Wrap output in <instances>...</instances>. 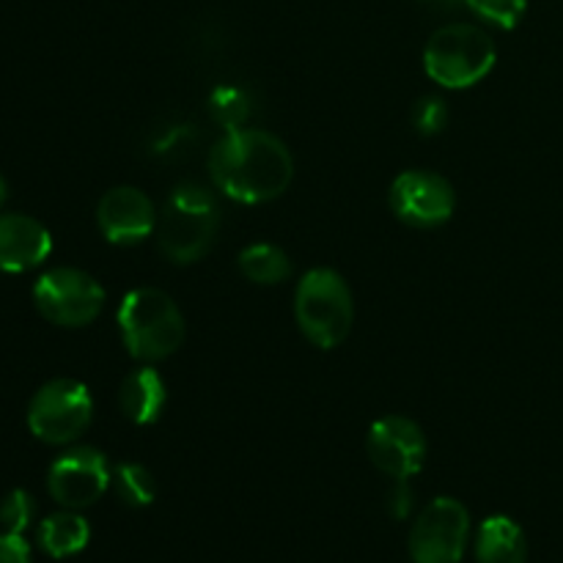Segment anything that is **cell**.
<instances>
[{
  "label": "cell",
  "mask_w": 563,
  "mask_h": 563,
  "mask_svg": "<svg viewBox=\"0 0 563 563\" xmlns=\"http://www.w3.org/2000/svg\"><path fill=\"white\" fill-rule=\"evenodd\" d=\"M396 218L416 229H434L454 214L456 192L449 179L432 170H405L390 187Z\"/></svg>",
  "instance_id": "obj_10"
},
{
  "label": "cell",
  "mask_w": 563,
  "mask_h": 563,
  "mask_svg": "<svg viewBox=\"0 0 563 563\" xmlns=\"http://www.w3.org/2000/svg\"><path fill=\"white\" fill-rule=\"evenodd\" d=\"M0 563H31V544L25 537L0 531Z\"/></svg>",
  "instance_id": "obj_25"
},
{
  "label": "cell",
  "mask_w": 563,
  "mask_h": 563,
  "mask_svg": "<svg viewBox=\"0 0 563 563\" xmlns=\"http://www.w3.org/2000/svg\"><path fill=\"white\" fill-rule=\"evenodd\" d=\"M295 317L313 346L335 350L350 335L355 319V302L346 280L328 267L302 275L295 291Z\"/></svg>",
  "instance_id": "obj_4"
},
{
  "label": "cell",
  "mask_w": 563,
  "mask_h": 563,
  "mask_svg": "<svg viewBox=\"0 0 563 563\" xmlns=\"http://www.w3.org/2000/svg\"><path fill=\"white\" fill-rule=\"evenodd\" d=\"M209 115L223 126V132L242 130L251 119V97L240 86H220L209 97Z\"/></svg>",
  "instance_id": "obj_18"
},
{
  "label": "cell",
  "mask_w": 563,
  "mask_h": 563,
  "mask_svg": "<svg viewBox=\"0 0 563 563\" xmlns=\"http://www.w3.org/2000/svg\"><path fill=\"white\" fill-rule=\"evenodd\" d=\"M38 313L60 328L91 324L104 308V289L93 275L75 267H55L33 284Z\"/></svg>",
  "instance_id": "obj_7"
},
{
  "label": "cell",
  "mask_w": 563,
  "mask_h": 563,
  "mask_svg": "<svg viewBox=\"0 0 563 563\" xmlns=\"http://www.w3.org/2000/svg\"><path fill=\"white\" fill-rule=\"evenodd\" d=\"M113 482L108 456L91 445H75L64 451L47 471V489L64 509H86L97 504Z\"/></svg>",
  "instance_id": "obj_9"
},
{
  "label": "cell",
  "mask_w": 563,
  "mask_h": 563,
  "mask_svg": "<svg viewBox=\"0 0 563 563\" xmlns=\"http://www.w3.org/2000/svg\"><path fill=\"white\" fill-rule=\"evenodd\" d=\"M421 3L432 5V9H440V11H454L460 9V5H465V0H421Z\"/></svg>",
  "instance_id": "obj_26"
},
{
  "label": "cell",
  "mask_w": 563,
  "mask_h": 563,
  "mask_svg": "<svg viewBox=\"0 0 563 563\" xmlns=\"http://www.w3.org/2000/svg\"><path fill=\"white\" fill-rule=\"evenodd\" d=\"M99 231L113 245H137L157 229L152 198L137 187H113L97 207Z\"/></svg>",
  "instance_id": "obj_12"
},
{
  "label": "cell",
  "mask_w": 563,
  "mask_h": 563,
  "mask_svg": "<svg viewBox=\"0 0 563 563\" xmlns=\"http://www.w3.org/2000/svg\"><path fill=\"white\" fill-rule=\"evenodd\" d=\"M53 253V236L27 214H0V269L27 273Z\"/></svg>",
  "instance_id": "obj_13"
},
{
  "label": "cell",
  "mask_w": 563,
  "mask_h": 563,
  "mask_svg": "<svg viewBox=\"0 0 563 563\" xmlns=\"http://www.w3.org/2000/svg\"><path fill=\"white\" fill-rule=\"evenodd\" d=\"M88 539H91V526L75 509H64L44 517L36 531L38 548L49 559H71V555L88 548Z\"/></svg>",
  "instance_id": "obj_16"
},
{
  "label": "cell",
  "mask_w": 563,
  "mask_h": 563,
  "mask_svg": "<svg viewBox=\"0 0 563 563\" xmlns=\"http://www.w3.org/2000/svg\"><path fill=\"white\" fill-rule=\"evenodd\" d=\"M165 401H168V388H165V379L159 377V372H154L152 366L126 374L119 388L121 412L141 427L154 423L163 416Z\"/></svg>",
  "instance_id": "obj_14"
},
{
  "label": "cell",
  "mask_w": 563,
  "mask_h": 563,
  "mask_svg": "<svg viewBox=\"0 0 563 563\" xmlns=\"http://www.w3.org/2000/svg\"><path fill=\"white\" fill-rule=\"evenodd\" d=\"M528 542L522 528L511 517L495 515L482 522L476 533L478 563H526Z\"/></svg>",
  "instance_id": "obj_15"
},
{
  "label": "cell",
  "mask_w": 563,
  "mask_h": 563,
  "mask_svg": "<svg viewBox=\"0 0 563 563\" xmlns=\"http://www.w3.org/2000/svg\"><path fill=\"white\" fill-rule=\"evenodd\" d=\"M471 542V515L454 498H438L416 517L410 531L412 563H460Z\"/></svg>",
  "instance_id": "obj_8"
},
{
  "label": "cell",
  "mask_w": 563,
  "mask_h": 563,
  "mask_svg": "<svg viewBox=\"0 0 563 563\" xmlns=\"http://www.w3.org/2000/svg\"><path fill=\"white\" fill-rule=\"evenodd\" d=\"M36 520V500L25 489H11L3 500H0V528L5 533H25Z\"/></svg>",
  "instance_id": "obj_20"
},
{
  "label": "cell",
  "mask_w": 563,
  "mask_h": 563,
  "mask_svg": "<svg viewBox=\"0 0 563 563\" xmlns=\"http://www.w3.org/2000/svg\"><path fill=\"white\" fill-rule=\"evenodd\" d=\"M113 484L119 498L126 506H135V509L154 504V495H157L154 476L143 465H135V462H124V465L115 467Z\"/></svg>",
  "instance_id": "obj_19"
},
{
  "label": "cell",
  "mask_w": 563,
  "mask_h": 563,
  "mask_svg": "<svg viewBox=\"0 0 563 563\" xmlns=\"http://www.w3.org/2000/svg\"><path fill=\"white\" fill-rule=\"evenodd\" d=\"M220 209L212 192L196 181L174 187L157 220L159 251L176 264H192L214 245Z\"/></svg>",
  "instance_id": "obj_2"
},
{
  "label": "cell",
  "mask_w": 563,
  "mask_h": 563,
  "mask_svg": "<svg viewBox=\"0 0 563 563\" xmlns=\"http://www.w3.org/2000/svg\"><path fill=\"white\" fill-rule=\"evenodd\" d=\"M388 515L396 520H407L416 509V495H412L410 484L407 482H394V487L388 489Z\"/></svg>",
  "instance_id": "obj_23"
},
{
  "label": "cell",
  "mask_w": 563,
  "mask_h": 563,
  "mask_svg": "<svg viewBox=\"0 0 563 563\" xmlns=\"http://www.w3.org/2000/svg\"><path fill=\"white\" fill-rule=\"evenodd\" d=\"M498 49L487 31L467 22H451L429 36L423 49L427 75L443 88H471L493 71Z\"/></svg>",
  "instance_id": "obj_5"
},
{
  "label": "cell",
  "mask_w": 563,
  "mask_h": 563,
  "mask_svg": "<svg viewBox=\"0 0 563 563\" xmlns=\"http://www.w3.org/2000/svg\"><path fill=\"white\" fill-rule=\"evenodd\" d=\"M368 456L394 482H410L427 462V438L410 418L385 416L368 429Z\"/></svg>",
  "instance_id": "obj_11"
},
{
  "label": "cell",
  "mask_w": 563,
  "mask_h": 563,
  "mask_svg": "<svg viewBox=\"0 0 563 563\" xmlns=\"http://www.w3.org/2000/svg\"><path fill=\"white\" fill-rule=\"evenodd\" d=\"M5 198H9V187H5V179H3V176H0V209H3Z\"/></svg>",
  "instance_id": "obj_27"
},
{
  "label": "cell",
  "mask_w": 563,
  "mask_h": 563,
  "mask_svg": "<svg viewBox=\"0 0 563 563\" xmlns=\"http://www.w3.org/2000/svg\"><path fill=\"white\" fill-rule=\"evenodd\" d=\"M119 330L132 357L157 363L174 355L185 341V317L165 291L141 286L121 300Z\"/></svg>",
  "instance_id": "obj_3"
},
{
  "label": "cell",
  "mask_w": 563,
  "mask_h": 563,
  "mask_svg": "<svg viewBox=\"0 0 563 563\" xmlns=\"http://www.w3.org/2000/svg\"><path fill=\"white\" fill-rule=\"evenodd\" d=\"M93 418L91 390L77 379H49L27 405V429L47 445H69Z\"/></svg>",
  "instance_id": "obj_6"
},
{
  "label": "cell",
  "mask_w": 563,
  "mask_h": 563,
  "mask_svg": "<svg viewBox=\"0 0 563 563\" xmlns=\"http://www.w3.org/2000/svg\"><path fill=\"white\" fill-rule=\"evenodd\" d=\"M209 174L220 192L240 203H267L284 196L295 159L284 141L264 130H229L209 152Z\"/></svg>",
  "instance_id": "obj_1"
},
{
  "label": "cell",
  "mask_w": 563,
  "mask_h": 563,
  "mask_svg": "<svg viewBox=\"0 0 563 563\" xmlns=\"http://www.w3.org/2000/svg\"><path fill=\"white\" fill-rule=\"evenodd\" d=\"M467 9L487 20L489 25H498L504 31L520 25L522 14L528 9V0H465Z\"/></svg>",
  "instance_id": "obj_21"
},
{
  "label": "cell",
  "mask_w": 563,
  "mask_h": 563,
  "mask_svg": "<svg viewBox=\"0 0 563 563\" xmlns=\"http://www.w3.org/2000/svg\"><path fill=\"white\" fill-rule=\"evenodd\" d=\"M240 269L247 280L262 286L284 284L291 275V262L278 245L269 242H253L240 253Z\"/></svg>",
  "instance_id": "obj_17"
},
{
  "label": "cell",
  "mask_w": 563,
  "mask_h": 563,
  "mask_svg": "<svg viewBox=\"0 0 563 563\" xmlns=\"http://www.w3.org/2000/svg\"><path fill=\"white\" fill-rule=\"evenodd\" d=\"M192 141V130L187 124H176L170 126V130H165L163 135L154 141V154H163V157H170V154H176L179 148H185L187 143Z\"/></svg>",
  "instance_id": "obj_24"
},
{
  "label": "cell",
  "mask_w": 563,
  "mask_h": 563,
  "mask_svg": "<svg viewBox=\"0 0 563 563\" xmlns=\"http://www.w3.org/2000/svg\"><path fill=\"white\" fill-rule=\"evenodd\" d=\"M445 124H449V108H445V102L440 97H423L412 108V126L421 135H438V132L445 130Z\"/></svg>",
  "instance_id": "obj_22"
}]
</instances>
